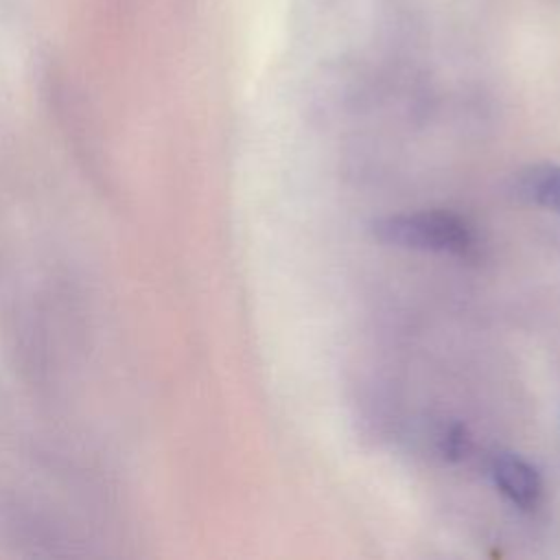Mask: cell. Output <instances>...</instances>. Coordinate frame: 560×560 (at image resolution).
I'll use <instances>...</instances> for the list:
<instances>
[{
	"instance_id": "cell-1",
	"label": "cell",
	"mask_w": 560,
	"mask_h": 560,
	"mask_svg": "<svg viewBox=\"0 0 560 560\" xmlns=\"http://www.w3.org/2000/svg\"><path fill=\"white\" fill-rule=\"evenodd\" d=\"M372 234L381 243L405 249L464 256L472 247V230L468 223L462 217L444 210L383 217L372 223Z\"/></svg>"
},
{
	"instance_id": "cell-2",
	"label": "cell",
	"mask_w": 560,
	"mask_h": 560,
	"mask_svg": "<svg viewBox=\"0 0 560 560\" xmlns=\"http://www.w3.org/2000/svg\"><path fill=\"white\" fill-rule=\"evenodd\" d=\"M492 477L497 488L518 508H534L542 494V479L538 470L518 455H499L492 462Z\"/></svg>"
},
{
	"instance_id": "cell-3",
	"label": "cell",
	"mask_w": 560,
	"mask_h": 560,
	"mask_svg": "<svg viewBox=\"0 0 560 560\" xmlns=\"http://www.w3.org/2000/svg\"><path fill=\"white\" fill-rule=\"evenodd\" d=\"M516 195L529 203L560 212V166L538 164L518 173Z\"/></svg>"
},
{
	"instance_id": "cell-4",
	"label": "cell",
	"mask_w": 560,
	"mask_h": 560,
	"mask_svg": "<svg viewBox=\"0 0 560 560\" xmlns=\"http://www.w3.org/2000/svg\"><path fill=\"white\" fill-rule=\"evenodd\" d=\"M468 444H470V440L466 438L464 429H462V427H457V429L448 431V435H446V444H444V451H446L451 457H462V455L468 451Z\"/></svg>"
}]
</instances>
